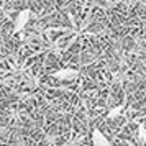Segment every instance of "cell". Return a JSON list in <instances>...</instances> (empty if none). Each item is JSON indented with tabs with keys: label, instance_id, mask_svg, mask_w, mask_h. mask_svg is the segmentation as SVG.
Returning a JSON list of instances; mask_svg holds the SVG:
<instances>
[{
	"label": "cell",
	"instance_id": "cell-3",
	"mask_svg": "<svg viewBox=\"0 0 146 146\" xmlns=\"http://www.w3.org/2000/svg\"><path fill=\"white\" fill-rule=\"evenodd\" d=\"M92 145L94 146H113L112 143L108 141V138H107L100 130H94V133H92Z\"/></svg>",
	"mask_w": 146,
	"mask_h": 146
},
{
	"label": "cell",
	"instance_id": "cell-2",
	"mask_svg": "<svg viewBox=\"0 0 146 146\" xmlns=\"http://www.w3.org/2000/svg\"><path fill=\"white\" fill-rule=\"evenodd\" d=\"M54 79H59V80H74L79 77V71H76L72 67H64V69H59L53 74Z\"/></svg>",
	"mask_w": 146,
	"mask_h": 146
},
{
	"label": "cell",
	"instance_id": "cell-4",
	"mask_svg": "<svg viewBox=\"0 0 146 146\" xmlns=\"http://www.w3.org/2000/svg\"><path fill=\"white\" fill-rule=\"evenodd\" d=\"M123 108H125V104H120V105L113 107V108H110V110H108L107 117H108V118H117V117H120V115H121Z\"/></svg>",
	"mask_w": 146,
	"mask_h": 146
},
{
	"label": "cell",
	"instance_id": "cell-5",
	"mask_svg": "<svg viewBox=\"0 0 146 146\" xmlns=\"http://www.w3.org/2000/svg\"><path fill=\"white\" fill-rule=\"evenodd\" d=\"M138 141L141 145L146 143V126L145 125H139L138 126Z\"/></svg>",
	"mask_w": 146,
	"mask_h": 146
},
{
	"label": "cell",
	"instance_id": "cell-1",
	"mask_svg": "<svg viewBox=\"0 0 146 146\" xmlns=\"http://www.w3.org/2000/svg\"><path fill=\"white\" fill-rule=\"evenodd\" d=\"M31 18V10L30 8H23L18 12L17 18H15V25H13V33H20L25 30V27L28 25V21Z\"/></svg>",
	"mask_w": 146,
	"mask_h": 146
}]
</instances>
